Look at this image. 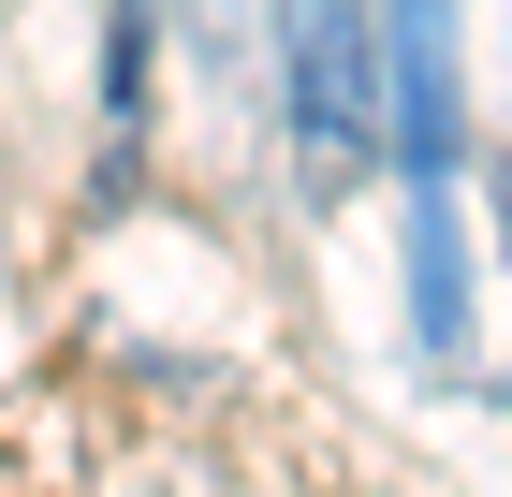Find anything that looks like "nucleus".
<instances>
[{
    "label": "nucleus",
    "instance_id": "obj_1",
    "mask_svg": "<svg viewBox=\"0 0 512 497\" xmlns=\"http://www.w3.org/2000/svg\"><path fill=\"white\" fill-rule=\"evenodd\" d=\"M278 44H293V132L308 161H366L381 132V74H366V0H278Z\"/></svg>",
    "mask_w": 512,
    "mask_h": 497
}]
</instances>
